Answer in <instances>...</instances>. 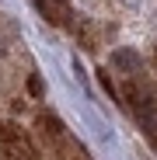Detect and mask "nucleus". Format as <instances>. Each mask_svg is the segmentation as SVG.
I'll use <instances>...</instances> for the list:
<instances>
[{
    "mask_svg": "<svg viewBox=\"0 0 157 160\" xmlns=\"http://www.w3.org/2000/svg\"><path fill=\"white\" fill-rule=\"evenodd\" d=\"M42 91H45L42 87V77H28V94L32 98H42Z\"/></svg>",
    "mask_w": 157,
    "mask_h": 160,
    "instance_id": "obj_5",
    "label": "nucleus"
},
{
    "mask_svg": "<svg viewBox=\"0 0 157 160\" xmlns=\"http://www.w3.org/2000/svg\"><path fill=\"white\" fill-rule=\"evenodd\" d=\"M60 4H66V0H60Z\"/></svg>",
    "mask_w": 157,
    "mask_h": 160,
    "instance_id": "obj_6",
    "label": "nucleus"
},
{
    "mask_svg": "<svg viewBox=\"0 0 157 160\" xmlns=\"http://www.w3.org/2000/svg\"><path fill=\"white\" fill-rule=\"evenodd\" d=\"M112 63L122 66V70H136V66H140V56H136V52H129V49H119L115 56H112Z\"/></svg>",
    "mask_w": 157,
    "mask_h": 160,
    "instance_id": "obj_2",
    "label": "nucleus"
},
{
    "mask_svg": "<svg viewBox=\"0 0 157 160\" xmlns=\"http://www.w3.org/2000/svg\"><path fill=\"white\" fill-rule=\"evenodd\" d=\"M136 122L150 132V136H157V101H150V98L136 101Z\"/></svg>",
    "mask_w": 157,
    "mask_h": 160,
    "instance_id": "obj_1",
    "label": "nucleus"
},
{
    "mask_svg": "<svg viewBox=\"0 0 157 160\" xmlns=\"http://www.w3.org/2000/svg\"><path fill=\"white\" fill-rule=\"evenodd\" d=\"M0 139H4V143H14V139H18V129H14L11 122H4V125H0Z\"/></svg>",
    "mask_w": 157,
    "mask_h": 160,
    "instance_id": "obj_4",
    "label": "nucleus"
},
{
    "mask_svg": "<svg viewBox=\"0 0 157 160\" xmlns=\"http://www.w3.org/2000/svg\"><path fill=\"white\" fill-rule=\"evenodd\" d=\"M42 125H45V132H49V136H60V132H63V122L56 118V115H42Z\"/></svg>",
    "mask_w": 157,
    "mask_h": 160,
    "instance_id": "obj_3",
    "label": "nucleus"
}]
</instances>
